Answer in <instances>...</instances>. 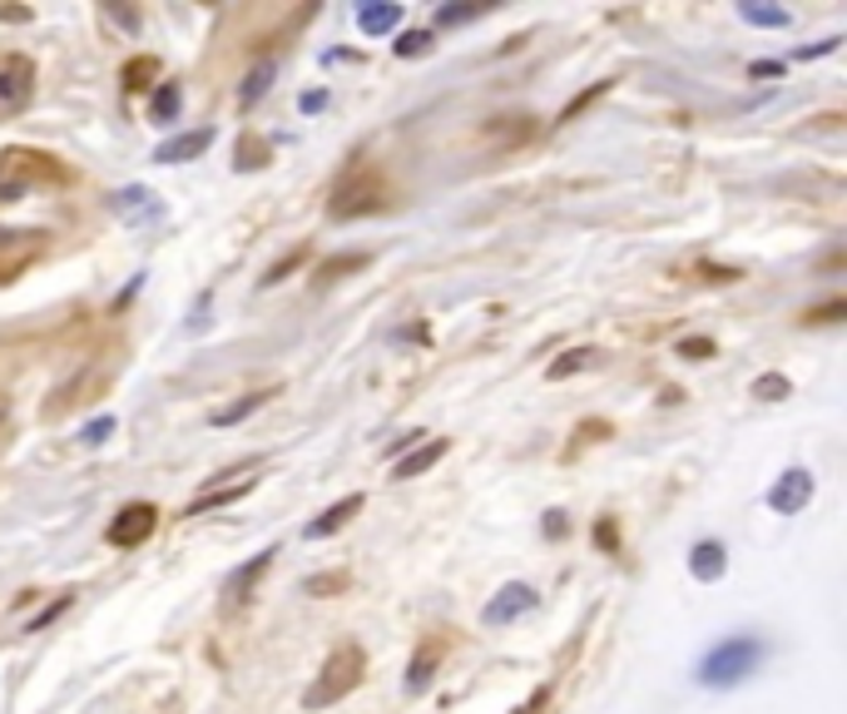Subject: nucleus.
Instances as JSON below:
<instances>
[{"mask_svg": "<svg viewBox=\"0 0 847 714\" xmlns=\"http://www.w3.org/2000/svg\"><path fill=\"white\" fill-rule=\"evenodd\" d=\"M763 661H768V640H759V635H729V640H719V645L708 650L704 661H699L694 680L704 685V690H733V685H743L749 675H759Z\"/></svg>", "mask_w": 847, "mask_h": 714, "instance_id": "nucleus-1", "label": "nucleus"}, {"mask_svg": "<svg viewBox=\"0 0 847 714\" xmlns=\"http://www.w3.org/2000/svg\"><path fill=\"white\" fill-rule=\"evenodd\" d=\"M357 680H362V650L357 645H343V650H333V661L322 665V675H318V685L308 690V710H322V704H337L343 694H353L357 690Z\"/></svg>", "mask_w": 847, "mask_h": 714, "instance_id": "nucleus-2", "label": "nucleus"}, {"mask_svg": "<svg viewBox=\"0 0 847 714\" xmlns=\"http://www.w3.org/2000/svg\"><path fill=\"white\" fill-rule=\"evenodd\" d=\"M35 95V66L25 55H0V119H11Z\"/></svg>", "mask_w": 847, "mask_h": 714, "instance_id": "nucleus-3", "label": "nucleus"}, {"mask_svg": "<svg viewBox=\"0 0 847 714\" xmlns=\"http://www.w3.org/2000/svg\"><path fill=\"white\" fill-rule=\"evenodd\" d=\"M813 491H818L813 472H808V466H788V472L768 487V511H778V516H798V511L813 501Z\"/></svg>", "mask_w": 847, "mask_h": 714, "instance_id": "nucleus-4", "label": "nucleus"}, {"mask_svg": "<svg viewBox=\"0 0 847 714\" xmlns=\"http://www.w3.org/2000/svg\"><path fill=\"white\" fill-rule=\"evenodd\" d=\"M154 526H159V511L150 507V501H134V507H124L115 521H109L105 542L109 546H140L154 536Z\"/></svg>", "mask_w": 847, "mask_h": 714, "instance_id": "nucleus-5", "label": "nucleus"}, {"mask_svg": "<svg viewBox=\"0 0 847 714\" xmlns=\"http://www.w3.org/2000/svg\"><path fill=\"white\" fill-rule=\"evenodd\" d=\"M526 610H536V591H530L526 581H511V585H501V591L486 600L481 620H486V626H511V620H521Z\"/></svg>", "mask_w": 847, "mask_h": 714, "instance_id": "nucleus-6", "label": "nucleus"}, {"mask_svg": "<svg viewBox=\"0 0 847 714\" xmlns=\"http://www.w3.org/2000/svg\"><path fill=\"white\" fill-rule=\"evenodd\" d=\"M214 144V130H189V134H174V140H164L159 150H154V159L159 164H189V159H199V154Z\"/></svg>", "mask_w": 847, "mask_h": 714, "instance_id": "nucleus-7", "label": "nucleus"}, {"mask_svg": "<svg viewBox=\"0 0 847 714\" xmlns=\"http://www.w3.org/2000/svg\"><path fill=\"white\" fill-rule=\"evenodd\" d=\"M357 511H362V497L353 491V497H343L337 507H327V511H322L318 521H308V526H302V536H308V542H322V536H333V531H343L347 521L357 516Z\"/></svg>", "mask_w": 847, "mask_h": 714, "instance_id": "nucleus-8", "label": "nucleus"}, {"mask_svg": "<svg viewBox=\"0 0 847 714\" xmlns=\"http://www.w3.org/2000/svg\"><path fill=\"white\" fill-rule=\"evenodd\" d=\"M437 665H441V645H437V640H427V645L411 655V665H407V694H427L431 680H437Z\"/></svg>", "mask_w": 847, "mask_h": 714, "instance_id": "nucleus-9", "label": "nucleus"}, {"mask_svg": "<svg viewBox=\"0 0 847 714\" xmlns=\"http://www.w3.org/2000/svg\"><path fill=\"white\" fill-rule=\"evenodd\" d=\"M273 566V551H263V556H253L248 566H238L234 575H228V585H224V595H228V606H243L248 600V591H253L258 581H263V571Z\"/></svg>", "mask_w": 847, "mask_h": 714, "instance_id": "nucleus-10", "label": "nucleus"}, {"mask_svg": "<svg viewBox=\"0 0 847 714\" xmlns=\"http://www.w3.org/2000/svg\"><path fill=\"white\" fill-rule=\"evenodd\" d=\"M446 447H451L446 437H437V442H417V447H411V452L397 462V481H411V476L431 472V466H437L441 456H446Z\"/></svg>", "mask_w": 847, "mask_h": 714, "instance_id": "nucleus-11", "label": "nucleus"}, {"mask_svg": "<svg viewBox=\"0 0 847 714\" xmlns=\"http://www.w3.org/2000/svg\"><path fill=\"white\" fill-rule=\"evenodd\" d=\"M689 571H694V581H719V575L729 571V551H724L719 542H699L694 551H689Z\"/></svg>", "mask_w": 847, "mask_h": 714, "instance_id": "nucleus-12", "label": "nucleus"}, {"mask_svg": "<svg viewBox=\"0 0 847 714\" xmlns=\"http://www.w3.org/2000/svg\"><path fill=\"white\" fill-rule=\"evenodd\" d=\"M179 109H183V90H179V80H164V85L154 90V99H150V124L169 130L174 119H179Z\"/></svg>", "mask_w": 847, "mask_h": 714, "instance_id": "nucleus-13", "label": "nucleus"}, {"mask_svg": "<svg viewBox=\"0 0 847 714\" xmlns=\"http://www.w3.org/2000/svg\"><path fill=\"white\" fill-rule=\"evenodd\" d=\"M402 5H362V11H357V31L362 35H386V31H397L402 25Z\"/></svg>", "mask_w": 847, "mask_h": 714, "instance_id": "nucleus-14", "label": "nucleus"}, {"mask_svg": "<svg viewBox=\"0 0 847 714\" xmlns=\"http://www.w3.org/2000/svg\"><path fill=\"white\" fill-rule=\"evenodd\" d=\"M273 75H278V66H273V60H258V66L248 70V80L238 85V105H243V109L258 105V99H263V95L273 90Z\"/></svg>", "mask_w": 847, "mask_h": 714, "instance_id": "nucleus-15", "label": "nucleus"}, {"mask_svg": "<svg viewBox=\"0 0 847 714\" xmlns=\"http://www.w3.org/2000/svg\"><path fill=\"white\" fill-rule=\"evenodd\" d=\"M273 392H248V397H238V402H228V407H218L214 412V427H238L243 423V417H253L258 407H263V402H269Z\"/></svg>", "mask_w": 847, "mask_h": 714, "instance_id": "nucleus-16", "label": "nucleus"}, {"mask_svg": "<svg viewBox=\"0 0 847 714\" xmlns=\"http://www.w3.org/2000/svg\"><path fill=\"white\" fill-rule=\"evenodd\" d=\"M595 362V347H575V353H565V357H556L546 368V378L550 382H560V378H570V372H580V368H590Z\"/></svg>", "mask_w": 847, "mask_h": 714, "instance_id": "nucleus-17", "label": "nucleus"}, {"mask_svg": "<svg viewBox=\"0 0 847 714\" xmlns=\"http://www.w3.org/2000/svg\"><path fill=\"white\" fill-rule=\"evenodd\" d=\"M739 15H743L749 25H763V31H768V25H788V21H794V15H788L784 5H753V0H743Z\"/></svg>", "mask_w": 847, "mask_h": 714, "instance_id": "nucleus-18", "label": "nucleus"}, {"mask_svg": "<svg viewBox=\"0 0 847 714\" xmlns=\"http://www.w3.org/2000/svg\"><path fill=\"white\" fill-rule=\"evenodd\" d=\"M253 491V481H238V487H224V491H208V497H199L189 507V516H204L208 507H228V501H238V497H248Z\"/></svg>", "mask_w": 847, "mask_h": 714, "instance_id": "nucleus-19", "label": "nucleus"}, {"mask_svg": "<svg viewBox=\"0 0 847 714\" xmlns=\"http://www.w3.org/2000/svg\"><path fill=\"white\" fill-rule=\"evenodd\" d=\"M788 392H794V382H788L784 372H763V378L753 382V397H763V402H784Z\"/></svg>", "mask_w": 847, "mask_h": 714, "instance_id": "nucleus-20", "label": "nucleus"}, {"mask_svg": "<svg viewBox=\"0 0 847 714\" xmlns=\"http://www.w3.org/2000/svg\"><path fill=\"white\" fill-rule=\"evenodd\" d=\"M392 50L402 55V60H417V55H431V31H407Z\"/></svg>", "mask_w": 847, "mask_h": 714, "instance_id": "nucleus-21", "label": "nucleus"}, {"mask_svg": "<svg viewBox=\"0 0 847 714\" xmlns=\"http://www.w3.org/2000/svg\"><path fill=\"white\" fill-rule=\"evenodd\" d=\"M115 427H119V423L105 412V417H95V423L80 427V442H85V447H99V442H109V432H115Z\"/></svg>", "mask_w": 847, "mask_h": 714, "instance_id": "nucleus-22", "label": "nucleus"}, {"mask_svg": "<svg viewBox=\"0 0 847 714\" xmlns=\"http://www.w3.org/2000/svg\"><path fill=\"white\" fill-rule=\"evenodd\" d=\"M208 308H214V293H199V298H193V313H189V333H204L208 328Z\"/></svg>", "mask_w": 847, "mask_h": 714, "instance_id": "nucleus-23", "label": "nucleus"}, {"mask_svg": "<svg viewBox=\"0 0 847 714\" xmlns=\"http://www.w3.org/2000/svg\"><path fill=\"white\" fill-rule=\"evenodd\" d=\"M837 45H843V35H827V40H818V45H798L794 60H823V55H833Z\"/></svg>", "mask_w": 847, "mask_h": 714, "instance_id": "nucleus-24", "label": "nucleus"}, {"mask_svg": "<svg viewBox=\"0 0 847 714\" xmlns=\"http://www.w3.org/2000/svg\"><path fill=\"white\" fill-rule=\"evenodd\" d=\"M714 353H719L714 337H684V343H679V357H699V362H704V357H714Z\"/></svg>", "mask_w": 847, "mask_h": 714, "instance_id": "nucleus-25", "label": "nucleus"}, {"mask_svg": "<svg viewBox=\"0 0 847 714\" xmlns=\"http://www.w3.org/2000/svg\"><path fill=\"white\" fill-rule=\"evenodd\" d=\"M476 5H441L437 11V25H466V21H476Z\"/></svg>", "mask_w": 847, "mask_h": 714, "instance_id": "nucleus-26", "label": "nucleus"}, {"mask_svg": "<svg viewBox=\"0 0 847 714\" xmlns=\"http://www.w3.org/2000/svg\"><path fill=\"white\" fill-rule=\"evenodd\" d=\"M843 313H847V304H843V298H833V304H823V308H808L803 323H837Z\"/></svg>", "mask_w": 847, "mask_h": 714, "instance_id": "nucleus-27", "label": "nucleus"}, {"mask_svg": "<svg viewBox=\"0 0 847 714\" xmlns=\"http://www.w3.org/2000/svg\"><path fill=\"white\" fill-rule=\"evenodd\" d=\"M154 70H159V60H150V55H144L140 66H129V70H124V85H129V90H144V85H150L144 75H154Z\"/></svg>", "mask_w": 847, "mask_h": 714, "instance_id": "nucleus-28", "label": "nucleus"}, {"mask_svg": "<svg viewBox=\"0 0 847 714\" xmlns=\"http://www.w3.org/2000/svg\"><path fill=\"white\" fill-rule=\"evenodd\" d=\"M298 263H302V249H293L288 259H278V263H273L269 273H263V288H273V283H283V273H288V269H298Z\"/></svg>", "mask_w": 847, "mask_h": 714, "instance_id": "nucleus-29", "label": "nucleus"}, {"mask_svg": "<svg viewBox=\"0 0 847 714\" xmlns=\"http://www.w3.org/2000/svg\"><path fill=\"white\" fill-rule=\"evenodd\" d=\"M258 164H269L263 159V144H238V169H258Z\"/></svg>", "mask_w": 847, "mask_h": 714, "instance_id": "nucleus-30", "label": "nucleus"}, {"mask_svg": "<svg viewBox=\"0 0 847 714\" xmlns=\"http://www.w3.org/2000/svg\"><path fill=\"white\" fill-rule=\"evenodd\" d=\"M595 546H605V551H615V546H620V531H615V521H595Z\"/></svg>", "mask_w": 847, "mask_h": 714, "instance_id": "nucleus-31", "label": "nucleus"}, {"mask_svg": "<svg viewBox=\"0 0 847 714\" xmlns=\"http://www.w3.org/2000/svg\"><path fill=\"white\" fill-rule=\"evenodd\" d=\"M362 253H347V259H337V263H327V269H322V278H337V273H347V269H362Z\"/></svg>", "mask_w": 847, "mask_h": 714, "instance_id": "nucleus-32", "label": "nucleus"}, {"mask_svg": "<svg viewBox=\"0 0 847 714\" xmlns=\"http://www.w3.org/2000/svg\"><path fill=\"white\" fill-rule=\"evenodd\" d=\"M605 90H610V80H605V85H595V90H585V95H580V99H575V105H565V115H560V119H575V115H580V109L590 105V99H595V95H605Z\"/></svg>", "mask_w": 847, "mask_h": 714, "instance_id": "nucleus-33", "label": "nucleus"}, {"mask_svg": "<svg viewBox=\"0 0 847 714\" xmlns=\"http://www.w3.org/2000/svg\"><path fill=\"white\" fill-rule=\"evenodd\" d=\"M327 90H308V95H302V115H318V109H327Z\"/></svg>", "mask_w": 847, "mask_h": 714, "instance_id": "nucleus-34", "label": "nucleus"}, {"mask_svg": "<svg viewBox=\"0 0 847 714\" xmlns=\"http://www.w3.org/2000/svg\"><path fill=\"white\" fill-rule=\"evenodd\" d=\"M565 536V511H546V542H560Z\"/></svg>", "mask_w": 847, "mask_h": 714, "instance_id": "nucleus-35", "label": "nucleus"}, {"mask_svg": "<svg viewBox=\"0 0 847 714\" xmlns=\"http://www.w3.org/2000/svg\"><path fill=\"white\" fill-rule=\"evenodd\" d=\"M64 606H70V595H64V600H55V606H45V610H40V616H35V620H31V630H45V626H50V620H55V616H60V610H64Z\"/></svg>", "mask_w": 847, "mask_h": 714, "instance_id": "nucleus-36", "label": "nucleus"}, {"mask_svg": "<svg viewBox=\"0 0 847 714\" xmlns=\"http://www.w3.org/2000/svg\"><path fill=\"white\" fill-rule=\"evenodd\" d=\"M749 75L753 80H773V75H784V66H778V60H753Z\"/></svg>", "mask_w": 847, "mask_h": 714, "instance_id": "nucleus-37", "label": "nucleus"}, {"mask_svg": "<svg viewBox=\"0 0 847 714\" xmlns=\"http://www.w3.org/2000/svg\"><path fill=\"white\" fill-rule=\"evenodd\" d=\"M337 585H347V575H312V581H308V591L318 595V591H337Z\"/></svg>", "mask_w": 847, "mask_h": 714, "instance_id": "nucleus-38", "label": "nucleus"}, {"mask_svg": "<svg viewBox=\"0 0 847 714\" xmlns=\"http://www.w3.org/2000/svg\"><path fill=\"white\" fill-rule=\"evenodd\" d=\"M421 442V432H407V437H397V442H392V456L397 452H407V447H417Z\"/></svg>", "mask_w": 847, "mask_h": 714, "instance_id": "nucleus-39", "label": "nucleus"}, {"mask_svg": "<svg viewBox=\"0 0 847 714\" xmlns=\"http://www.w3.org/2000/svg\"><path fill=\"white\" fill-rule=\"evenodd\" d=\"M109 15H115V21L124 25V31H140V15H129V11H109Z\"/></svg>", "mask_w": 847, "mask_h": 714, "instance_id": "nucleus-40", "label": "nucleus"}]
</instances>
